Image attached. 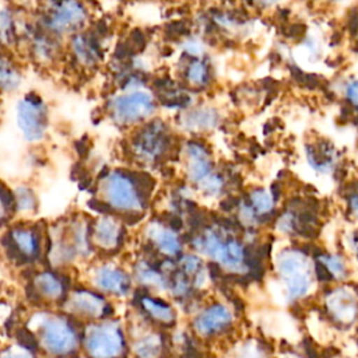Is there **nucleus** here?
Wrapping results in <instances>:
<instances>
[{
	"mask_svg": "<svg viewBox=\"0 0 358 358\" xmlns=\"http://www.w3.org/2000/svg\"><path fill=\"white\" fill-rule=\"evenodd\" d=\"M90 11L83 0H43L39 6L38 25L63 39L88 27Z\"/></svg>",
	"mask_w": 358,
	"mask_h": 358,
	"instance_id": "39448f33",
	"label": "nucleus"
},
{
	"mask_svg": "<svg viewBox=\"0 0 358 358\" xmlns=\"http://www.w3.org/2000/svg\"><path fill=\"white\" fill-rule=\"evenodd\" d=\"M323 306L340 326H351L358 319V294L344 284L334 285L323 295Z\"/></svg>",
	"mask_w": 358,
	"mask_h": 358,
	"instance_id": "9b49d317",
	"label": "nucleus"
},
{
	"mask_svg": "<svg viewBox=\"0 0 358 358\" xmlns=\"http://www.w3.org/2000/svg\"><path fill=\"white\" fill-rule=\"evenodd\" d=\"M235 322L232 309L222 302H211L193 319L194 331L204 338H213L227 333Z\"/></svg>",
	"mask_w": 358,
	"mask_h": 358,
	"instance_id": "f8f14e48",
	"label": "nucleus"
},
{
	"mask_svg": "<svg viewBox=\"0 0 358 358\" xmlns=\"http://www.w3.org/2000/svg\"><path fill=\"white\" fill-rule=\"evenodd\" d=\"M124 347V334L115 322L92 323L85 330L84 348L91 358H119Z\"/></svg>",
	"mask_w": 358,
	"mask_h": 358,
	"instance_id": "9d476101",
	"label": "nucleus"
},
{
	"mask_svg": "<svg viewBox=\"0 0 358 358\" xmlns=\"http://www.w3.org/2000/svg\"><path fill=\"white\" fill-rule=\"evenodd\" d=\"M249 199H250V204L249 206L255 211L257 220H259V217H263V215H266V214L273 211L274 197H273V194L268 190H266V189H256V190H253L250 193Z\"/></svg>",
	"mask_w": 358,
	"mask_h": 358,
	"instance_id": "cd10ccee",
	"label": "nucleus"
},
{
	"mask_svg": "<svg viewBox=\"0 0 358 358\" xmlns=\"http://www.w3.org/2000/svg\"><path fill=\"white\" fill-rule=\"evenodd\" d=\"M91 280L99 292L115 296H126L131 288L129 273L112 263H105L95 267Z\"/></svg>",
	"mask_w": 358,
	"mask_h": 358,
	"instance_id": "4468645a",
	"label": "nucleus"
},
{
	"mask_svg": "<svg viewBox=\"0 0 358 358\" xmlns=\"http://www.w3.org/2000/svg\"><path fill=\"white\" fill-rule=\"evenodd\" d=\"M159 103L147 87L120 90L106 99V117L119 129L131 130L157 116Z\"/></svg>",
	"mask_w": 358,
	"mask_h": 358,
	"instance_id": "20e7f679",
	"label": "nucleus"
},
{
	"mask_svg": "<svg viewBox=\"0 0 358 358\" xmlns=\"http://www.w3.org/2000/svg\"><path fill=\"white\" fill-rule=\"evenodd\" d=\"M196 250L214 260L224 270L242 273L246 268V250L242 242L221 229L206 228L193 239Z\"/></svg>",
	"mask_w": 358,
	"mask_h": 358,
	"instance_id": "423d86ee",
	"label": "nucleus"
},
{
	"mask_svg": "<svg viewBox=\"0 0 358 358\" xmlns=\"http://www.w3.org/2000/svg\"><path fill=\"white\" fill-rule=\"evenodd\" d=\"M347 96L351 99L354 105L358 106V81L350 83L347 87Z\"/></svg>",
	"mask_w": 358,
	"mask_h": 358,
	"instance_id": "473e14b6",
	"label": "nucleus"
},
{
	"mask_svg": "<svg viewBox=\"0 0 358 358\" xmlns=\"http://www.w3.org/2000/svg\"><path fill=\"white\" fill-rule=\"evenodd\" d=\"M24 74L20 64L0 46V92L13 94L22 85Z\"/></svg>",
	"mask_w": 358,
	"mask_h": 358,
	"instance_id": "4be33fe9",
	"label": "nucleus"
},
{
	"mask_svg": "<svg viewBox=\"0 0 358 358\" xmlns=\"http://www.w3.org/2000/svg\"><path fill=\"white\" fill-rule=\"evenodd\" d=\"M14 207L18 214H32L38 208V196L28 183H18L13 189Z\"/></svg>",
	"mask_w": 358,
	"mask_h": 358,
	"instance_id": "bb28decb",
	"label": "nucleus"
},
{
	"mask_svg": "<svg viewBox=\"0 0 358 358\" xmlns=\"http://www.w3.org/2000/svg\"><path fill=\"white\" fill-rule=\"evenodd\" d=\"M178 158L182 162L186 182L193 186L197 193L218 175L214 169L210 150L199 138H187L180 143Z\"/></svg>",
	"mask_w": 358,
	"mask_h": 358,
	"instance_id": "1a4fd4ad",
	"label": "nucleus"
},
{
	"mask_svg": "<svg viewBox=\"0 0 358 358\" xmlns=\"http://www.w3.org/2000/svg\"><path fill=\"white\" fill-rule=\"evenodd\" d=\"M0 358H34V355L25 347L11 345L3 350V352L0 354Z\"/></svg>",
	"mask_w": 358,
	"mask_h": 358,
	"instance_id": "2f4dec72",
	"label": "nucleus"
},
{
	"mask_svg": "<svg viewBox=\"0 0 358 358\" xmlns=\"http://www.w3.org/2000/svg\"><path fill=\"white\" fill-rule=\"evenodd\" d=\"M141 308L155 322L171 324L175 320V310L171 305L166 302L152 298V296H144L141 298Z\"/></svg>",
	"mask_w": 358,
	"mask_h": 358,
	"instance_id": "a878e982",
	"label": "nucleus"
},
{
	"mask_svg": "<svg viewBox=\"0 0 358 358\" xmlns=\"http://www.w3.org/2000/svg\"><path fill=\"white\" fill-rule=\"evenodd\" d=\"M231 358H268V355L257 341L248 340L234 350Z\"/></svg>",
	"mask_w": 358,
	"mask_h": 358,
	"instance_id": "c85d7f7f",
	"label": "nucleus"
},
{
	"mask_svg": "<svg viewBox=\"0 0 358 358\" xmlns=\"http://www.w3.org/2000/svg\"><path fill=\"white\" fill-rule=\"evenodd\" d=\"M133 351L137 358H159L164 351L162 337L157 333H145L134 341Z\"/></svg>",
	"mask_w": 358,
	"mask_h": 358,
	"instance_id": "393cba45",
	"label": "nucleus"
},
{
	"mask_svg": "<svg viewBox=\"0 0 358 358\" xmlns=\"http://www.w3.org/2000/svg\"><path fill=\"white\" fill-rule=\"evenodd\" d=\"M34 289L39 296L48 301H57L63 296L64 292V287L60 278L49 271H41L35 275Z\"/></svg>",
	"mask_w": 358,
	"mask_h": 358,
	"instance_id": "5701e85b",
	"label": "nucleus"
},
{
	"mask_svg": "<svg viewBox=\"0 0 358 358\" xmlns=\"http://www.w3.org/2000/svg\"><path fill=\"white\" fill-rule=\"evenodd\" d=\"M39 345L52 355L64 357L78 345V336L74 327L59 315L41 313L32 319Z\"/></svg>",
	"mask_w": 358,
	"mask_h": 358,
	"instance_id": "6e6552de",
	"label": "nucleus"
},
{
	"mask_svg": "<svg viewBox=\"0 0 358 358\" xmlns=\"http://www.w3.org/2000/svg\"><path fill=\"white\" fill-rule=\"evenodd\" d=\"M155 186L154 176L143 169L112 168L98 180V197L117 215H141L150 203Z\"/></svg>",
	"mask_w": 358,
	"mask_h": 358,
	"instance_id": "f257e3e1",
	"label": "nucleus"
},
{
	"mask_svg": "<svg viewBox=\"0 0 358 358\" xmlns=\"http://www.w3.org/2000/svg\"><path fill=\"white\" fill-rule=\"evenodd\" d=\"M28 35V50L35 62L50 64L52 62H56V59L62 53V41L52 34L42 29L38 24L27 29Z\"/></svg>",
	"mask_w": 358,
	"mask_h": 358,
	"instance_id": "dca6fc26",
	"label": "nucleus"
},
{
	"mask_svg": "<svg viewBox=\"0 0 358 358\" xmlns=\"http://www.w3.org/2000/svg\"><path fill=\"white\" fill-rule=\"evenodd\" d=\"M69 49L77 64L85 69L95 67L102 60V48L95 34L81 31L69 38Z\"/></svg>",
	"mask_w": 358,
	"mask_h": 358,
	"instance_id": "2eb2a0df",
	"label": "nucleus"
},
{
	"mask_svg": "<svg viewBox=\"0 0 358 358\" xmlns=\"http://www.w3.org/2000/svg\"><path fill=\"white\" fill-rule=\"evenodd\" d=\"M176 129L162 117H152L130 130L127 137V157L141 169L158 168L173 154L179 155Z\"/></svg>",
	"mask_w": 358,
	"mask_h": 358,
	"instance_id": "f03ea898",
	"label": "nucleus"
},
{
	"mask_svg": "<svg viewBox=\"0 0 358 358\" xmlns=\"http://www.w3.org/2000/svg\"><path fill=\"white\" fill-rule=\"evenodd\" d=\"M180 76L183 83L190 88H203L210 81V66L204 56L182 55Z\"/></svg>",
	"mask_w": 358,
	"mask_h": 358,
	"instance_id": "412c9836",
	"label": "nucleus"
},
{
	"mask_svg": "<svg viewBox=\"0 0 358 358\" xmlns=\"http://www.w3.org/2000/svg\"><path fill=\"white\" fill-rule=\"evenodd\" d=\"M14 123L20 137L31 144H41L50 127V110L38 92H25L14 103Z\"/></svg>",
	"mask_w": 358,
	"mask_h": 358,
	"instance_id": "0eeeda50",
	"label": "nucleus"
},
{
	"mask_svg": "<svg viewBox=\"0 0 358 358\" xmlns=\"http://www.w3.org/2000/svg\"><path fill=\"white\" fill-rule=\"evenodd\" d=\"M14 211L13 190L0 180V224H4Z\"/></svg>",
	"mask_w": 358,
	"mask_h": 358,
	"instance_id": "7c9ffc66",
	"label": "nucleus"
},
{
	"mask_svg": "<svg viewBox=\"0 0 358 358\" xmlns=\"http://www.w3.org/2000/svg\"><path fill=\"white\" fill-rule=\"evenodd\" d=\"M145 236L159 253L172 257L180 253L182 239L179 234L162 221H150L145 227Z\"/></svg>",
	"mask_w": 358,
	"mask_h": 358,
	"instance_id": "6ab92c4d",
	"label": "nucleus"
},
{
	"mask_svg": "<svg viewBox=\"0 0 358 358\" xmlns=\"http://www.w3.org/2000/svg\"><path fill=\"white\" fill-rule=\"evenodd\" d=\"M264 4H274V3H277V1H280V0H262Z\"/></svg>",
	"mask_w": 358,
	"mask_h": 358,
	"instance_id": "f704fd0d",
	"label": "nucleus"
},
{
	"mask_svg": "<svg viewBox=\"0 0 358 358\" xmlns=\"http://www.w3.org/2000/svg\"><path fill=\"white\" fill-rule=\"evenodd\" d=\"M319 267L336 282L344 281L350 271L347 260L338 253H324L319 256Z\"/></svg>",
	"mask_w": 358,
	"mask_h": 358,
	"instance_id": "b1692460",
	"label": "nucleus"
},
{
	"mask_svg": "<svg viewBox=\"0 0 358 358\" xmlns=\"http://www.w3.org/2000/svg\"><path fill=\"white\" fill-rule=\"evenodd\" d=\"M274 271L285 302H299L312 294L316 281V268L315 263L302 249H281L274 257Z\"/></svg>",
	"mask_w": 358,
	"mask_h": 358,
	"instance_id": "7ed1b4c3",
	"label": "nucleus"
},
{
	"mask_svg": "<svg viewBox=\"0 0 358 358\" xmlns=\"http://www.w3.org/2000/svg\"><path fill=\"white\" fill-rule=\"evenodd\" d=\"M66 306L71 315L85 319H99L106 310V301L95 291L78 289L70 294Z\"/></svg>",
	"mask_w": 358,
	"mask_h": 358,
	"instance_id": "a211bd4d",
	"label": "nucleus"
},
{
	"mask_svg": "<svg viewBox=\"0 0 358 358\" xmlns=\"http://www.w3.org/2000/svg\"><path fill=\"white\" fill-rule=\"evenodd\" d=\"M60 358H67V357H60Z\"/></svg>",
	"mask_w": 358,
	"mask_h": 358,
	"instance_id": "c9c22d12",
	"label": "nucleus"
},
{
	"mask_svg": "<svg viewBox=\"0 0 358 358\" xmlns=\"http://www.w3.org/2000/svg\"><path fill=\"white\" fill-rule=\"evenodd\" d=\"M123 239V224L119 217L103 214L91 225V241L95 246L112 250L116 249Z\"/></svg>",
	"mask_w": 358,
	"mask_h": 358,
	"instance_id": "f3484780",
	"label": "nucleus"
},
{
	"mask_svg": "<svg viewBox=\"0 0 358 358\" xmlns=\"http://www.w3.org/2000/svg\"><path fill=\"white\" fill-rule=\"evenodd\" d=\"M220 123L218 110L208 105H192L176 113L175 129L187 134H201L214 130Z\"/></svg>",
	"mask_w": 358,
	"mask_h": 358,
	"instance_id": "ddd939ff",
	"label": "nucleus"
},
{
	"mask_svg": "<svg viewBox=\"0 0 358 358\" xmlns=\"http://www.w3.org/2000/svg\"><path fill=\"white\" fill-rule=\"evenodd\" d=\"M11 248L24 259H35L41 250L39 229L31 224H18L7 232Z\"/></svg>",
	"mask_w": 358,
	"mask_h": 358,
	"instance_id": "aec40b11",
	"label": "nucleus"
},
{
	"mask_svg": "<svg viewBox=\"0 0 358 358\" xmlns=\"http://www.w3.org/2000/svg\"><path fill=\"white\" fill-rule=\"evenodd\" d=\"M348 206H350V211L354 215V218L358 220V189L350 196Z\"/></svg>",
	"mask_w": 358,
	"mask_h": 358,
	"instance_id": "72a5a7b5",
	"label": "nucleus"
},
{
	"mask_svg": "<svg viewBox=\"0 0 358 358\" xmlns=\"http://www.w3.org/2000/svg\"><path fill=\"white\" fill-rule=\"evenodd\" d=\"M136 275H137L138 281H141L145 285H150V287H154V288H157V287L165 288V281H164V277L161 275V273L155 271L148 264H141L136 270Z\"/></svg>",
	"mask_w": 358,
	"mask_h": 358,
	"instance_id": "c756f323",
	"label": "nucleus"
}]
</instances>
